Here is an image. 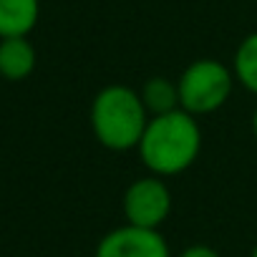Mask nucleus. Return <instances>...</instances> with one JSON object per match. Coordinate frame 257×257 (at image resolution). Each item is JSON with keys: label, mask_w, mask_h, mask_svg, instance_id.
Returning a JSON list of instances; mask_svg holds the SVG:
<instances>
[{"label": "nucleus", "mask_w": 257, "mask_h": 257, "mask_svg": "<svg viewBox=\"0 0 257 257\" xmlns=\"http://www.w3.org/2000/svg\"><path fill=\"white\" fill-rule=\"evenodd\" d=\"M137 152L147 172L154 177L164 179L184 174L202 154L199 118L182 108L152 116Z\"/></svg>", "instance_id": "obj_1"}, {"label": "nucleus", "mask_w": 257, "mask_h": 257, "mask_svg": "<svg viewBox=\"0 0 257 257\" xmlns=\"http://www.w3.org/2000/svg\"><path fill=\"white\" fill-rule=\"evenodd\" d=\"M149 118L152 116L142 101V93L123 83L103 86L88 108L91 132L96 142L108 152L137 149Z\"/></svg>", "instance_id": "obj_2"}, {"label": "nucleus", "mask_w": 257, "mask_h": 257, "mask_svg": "<svg viewBox=\"0 0 257 257\" xmlns=\"http://www.w3.org/2000/svg\"><path fill=\"white\" fill-rule=\"evenodd\" d=\"M234 83L237 81L229 66L217 58H197L182 71L177 81L179 108L197 118L209 116L229 101Z\"/></svg>", "instance_id": "obj_3"}, {"label": "nucleus", "mask_w": 257, "mask_h": 257, "mask_svg": "<svg viewBox=\"0 0 257 257\" xmlns=\"http://www.w3.org/2000/svg\"><path fill=\"white\" fill-rule=\"evenodd\" d=\"M121 209H123L126 224L159 229L172 214V192L162 177H154V174L139 177L126 187Z\"/></svg>", "instance_id": "obj_4"}, {"label": "nucleus", "mask_w": 257, "mask_h": 257, "mask_svg": "<svg viewBox=\"0 0 257 257\" xmlns=\"http://www.w3.org/2000/svg\"><path fill=\"white\" fill-rule=\"evenodd\" d=\"M93 257H172V249L159 229L121 224L98 239Z\"/></svg>", "instance_id": "obj_5"}, {"label": "nucleus", "mask_w": 257, "mask_h": 257, "mask_svg": "<svg viewBox=\"0 0 257 257\" xmlns=\"http://www.w3.org/2000/svg\"><path fill=\"white\" fill-rule=\"evenodd\" d=\"M38 63L36 46L28 38H3L0 41V78L26 81Z\"/></svg>", "instance_id": "obj_6"}, {"label": "nucleus", "mask_w": 257, "mask_h": 257, "mask_svg": "<svg viewBox=\"0 0 257 257\" xmlns=\"http://www.w3.org/2000/svg\"><path fill=\"white\" fill-rule=\"evenodd\" d=\"M41 18V0H0V41L28 38Z\"/></svg>", "instance_id": "obj_7"}, {"label": "nucleus", "mask_w": 257, "mask_h": 257, "mask_svg": "<svg viewBox=\"0 0 257 257\" xmlns=\"http://www.w3.org/2000/svg\"><path fill=\"white\" fill-rule=\"evenodd\" d=\"M142 101L149 111V116H162L169 111L179 108V88L177 81H169L164 76H152L144 81V86L139 88Z\"/></svg>", "instance_id": "obj_8"}, {"label": "nucleus", "mask_w": 257, "mask_h": 257, "mask_svg": "<svg viewBox=\"0 0 257 257\" xmlns=\"http://www.w3.org/2000/svg\"><path fill=\"white\" fill-rule=\"evenodd\" d=\"M232 73L234 81L252 96H257V31L244 36L232 56Z\"/></svg>", "instance_id": "obj_9"}, {"label": "nucleus", "mask_w": 257, "mask_h": 257, "mask_svg": "<svg viewBox=\"0 0 257 257\" xmlns=\"http://www.w3.org/2000/svg\"><path fill=\"white\" fill-rule=\"evenodd\" d=\"M179 257H222V254L209 244H189L179 252Z\"/></svg>", "instance_id": "obj_10"}, {"label": "nucleus", "mask_w": 257, "mask_h": 257, "mask_svg": "<svg viewBox=\"0 0 257 257\" xmlns=\"http://www.w3.org/2000/svg\"><path fill=\"white\" fill-rule=\"evenodd\" d=\"M252 134H254V139H257V106H254V111H252Z\"/></svg>", "instance_id": "obj_11"}, {"label": "nucleus", "mask_w": 257, "mask_h": 257, "mask_svg": "<svg viewBox=\"0 0 257 257\" xmlns=\"http://www.w3.org/2000/svg\"><path fill=\"white\" fill-rule=\"evenodd\" d=\"M249 257H257V244L252 247V252H249Z\"/></svg>", "instance_id": "obj_12"}]
</instances>
